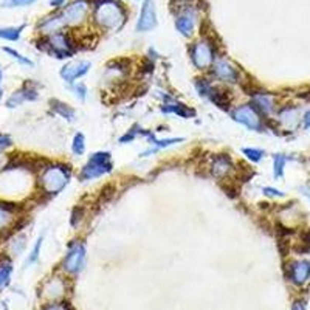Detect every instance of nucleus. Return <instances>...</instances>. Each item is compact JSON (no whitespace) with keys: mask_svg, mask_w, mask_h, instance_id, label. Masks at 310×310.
<instances>
[{"mask_svg":"<svg viewBox=\"0 0 310 310\" xmlns=\"http://www.w3.org/2000/svg\"><path fill=\"white\" fill-rule=\"evenodd\" d=\"M90 4L95 8L93 19L98 27L107 31H117L124 25L127 13L117 0H90Z\"/></svg>","mask_w":310,"mask_h":310,"instance_id":"1","label":"nucleus"},{"mask_svg":"<svg viewBox=\"0 0 310 310\" xmlns=\"http://www.w3.org/2000/svg\"><path fill=\"white\" fill-rule=\"evenodd\" d=\"M70 177H71V172H70L68 166L50 165V166L42 169L41 177H39V183H41V188L45 194L54 196V194H59L67 186Z\"/></svg>","mask_w":310,"mask_h":310,"instance_id":"2","label":"nucleus"},{"mask_svg":"<svg viewBox=\"0 0 310 310\" xmlns=\"http://www.w3.org/2000/svg\"><path fill=\"white\" fill-rule=\"evenodd\" d=\"M39 48L48 51L50 54L64 59V57H71L74 53V42L71 36L65 31H57L48 36L44 41V45H39Z\"/></svg>","mask_w":310,"mask_h":310,"instance_id":"3","label":"nucleus"},{"mask_svg":"<svg viewBox=\"0 0 310 310\" xmlns=\"http://www.w3.org/2000/svg\"><path fill=\"white\" fill-rule=\"evenodd\" d=\"M112 157L109 152H95L92 157L89 159L87 165L83 168L80 179L83 182L86 180H93L101 176H106L112 171Z\"/></svg>","mask_w":310,"mask_h":310,"instance_id":"4","label":"nucleus"},{"mask_svg":"<svg viewBox=\"0 0 310 310\" xmlns=\"http://www.w3.org/2000/svg\"><path fill=\"white\" fill-rule=\"evenodd\" d=\"M189 54H191L192 64L199 70H206V68L212 67V64L216 62L214 45L209 41H206V39H202V41L192 44V47L189 50Z\"/></svg>","mask_w":310,"mask_h":310,"instance_id":"5","label":"nucleus"},{"mask_svg":"<svg viewBox=\"0 0 310 310\" xmlns=\"http://www.w3.org/2000/svg\"><path fill=\"white\" fill-rule=\"evenodd\" d=\"M84 264H86V245L83 242L71 244L62 262L64 272L70 275H76L84 268Z\"/></svg>","mask_w":310,"mask_h":310,"instance_id":"6","label":"nucleus"},{"mask_svg":"<svg viewBox=\"0 0 310 310\" xmlns=\"http://www.w3.org/2000/svg\"><path fill=\"white\" fill-rule=\"evenodd\" d=\"M231 117L235 118V121L244 124L245 127H248L251 130L261 132L264 129V121H262L259 112L251 104H244V106L236 107L235 110H232Z\"/></svg>","mask_w":310,"mask_h":310,"instance_id":"7","label":"nucleus"},{"mask_svg":"<svg viewBox=\"0 0 310 310\" xmlns=\"http://www.w3.org/2000/svg\"><path fill=\"white\" fill-rule=\"evenodd\" d=\"M89 13V2L87 0H74L68 7L64 8L61 13L62 21L65 25H80Z\"/></svg>","mask_w":310,"mask_h":310,"instance_id":"8","label":"nucleus"},{"mask_svg":"<svg viewBox=\"0 0 310 310\" xmlns=\"http://www.w3.org/2000/svg\"><path fill=\"white\" fill-rule=\"evenodd\" d=\"M212 73L217 80L223 83H231V84L239 83V70L226 59H216V62L212 64Z\"/></svg>","mask_w":310,"mask_h":310,"instance_id":"9","label":"nucleus"},{"mask_svg":"<svg viewBox=\"0 0 310 310\" xmlns=\"http://www.w3.org/2000/svg\"><path fill=\"white\" fill-rule=\"evenodd\" d=\"M90 67H92V64L89 61H74V62H70V64L64 65L61 68V78H62L64 81H67V83L71 84V83H74L78 80V78L84 76L89 71Z\"/></svg>","mask_w":310,"mask_h":310,"instance_id":"10","label":"nucleus"},{"mask_svg":"<svg viewBox=\"0 0 310 310\" xmlns=\"http://www.w3.org/2000/svg\"><path fill=\"white\" fill-rule=\"evenodd\" d=\"M157 25V13H155L153 0H144L140 19L137 22V31H149Z\"/></svg>","mask_w":310,"mask_h":310,"instance_id":"11","label":"nucleus"},{"mask_svg":"<svg viewBox=\"0 0 310 310\" xmlns=\"http://www.w3.org/2000/svg\"><path fill=\"white\" fill-rule=\"evenodd\" d=\"M209 171L212 174V177L216 179H225L228 177L232 171H235V165H232L231 159L225 153H217L212 157L211 163H209Z\"/></svg>","mask_w":310,"mask_h":310,"instance_id":"12","label":"nucleus"},{"mask_svg":"<svg viewBox=\"0 0 310 310\" xmlns=\"http://www.w3.org/2000/svg\"><path fill=\"white\" fill-rule=\"evenodd\" d=\"M251 106L259 112L261 117H268L275 112V96L267 92H258L251 95Z\"/></svg>","mask_w":310,"mask_h":310,"instance_id":"13","label":"nucleus"},{"mask_svg":"<svg viewBox=\"0 0 310 310\" xmlns=\"http://www.w3.org/2000/svg\"><path fill=\"white\" fill-rule=\"evenodd\" d=\"M288 278L296 285L305 284L308 281V278H310V262L305 261V259L295 261L288 268Z\"/></svg>","mask_w":310,"mask_h":310,"instance_id":"14","label":"nucleus"},{"mask_svg":"<svg viewBox=\"0 0 310 310\" xmlns=\"http://www.w3.org/2000/svg\"><path fill=\"white\" fill-rule=\"evenodd\" d=\"M194 25H196V13H194V10H186L176 21V27L180 31V34H183V36H191L192 31H194Z\"/></svg>","mask_w":310,"mask_h":310,"instance_id":"15","label":"nucleus"},{"mask_svg":"<svg viewBox=\"0 0 310 310\" xmlns=\"http://www.w3.org/2000/svg\"><path fill=\"white\" fill-rule=\"evenodd\" d=\"M278 121L287 127V129H295L298 126V123L301 121L299 118V110L296 107H284L278 112Z\"/></svg>","mask_w":310,"mask_h":310,"instance_id":"16","label":"nucleus"},{"mask_svg":"<svg viewBox=\"0 0 310 310\" xmlns=\"http://www.w3.org/2000/svg\"><path fill=\"white\" fill-rule=\"evenodd\" d=\"M162 112H165V113H177V115L182 117V118H188L189 115H194L192 110H189L186 106H183V104H180V103H176L174 100L166 101V103L163 104V107H162Z\"/></svg>","mask_w":310,"mask_h":310,"instance_id":"17","label":"nucleus"},{"mask_svg":"<svg viewBox=\"0 0 310 310\" xmlns=\"http://www.w3.org/2000/svg\"><path fill=\"white\" fill-rule=\"evenodd\" d=\"M65 27L64 21H62V16L61 14H56V16H50L47 17L42 24H41V28L45 31V33H57L61 31V28Z\"/></svg>","mask_w":310,"mask_h":310,"instance_id":"18","label":"nucleus"},{"mask_svg":"<svg viewBox=\"0 0 310 310\" xmlns=\"http://www.w3.org/2000/svg\"><path fill=\"white\" fill-rule=\"evenodd\" d=\"M51 109H53L57 115H61L62 118H65V120H68V121H73V120H74V110H73L70 106L64 104L62 101H57V100L51 101Z\"/></svg>","mask_w":310,"mask_h":310,"instance_id":"19","label":"nucleus"},{"mask_svg":"<svg viewBox=\"0 0 310 310\" xmlns=\"http://www.w3.org/2000/svg\"><path fill=\"white\" fill-rule=\"evenodd\" d=\"M13 273V265L10 262H2L0 264V290L5 288L10 282Z\"/></svg>","mask_w":310,"mask_h":310,"instance_id":"20","label":"nucleus"},{"mask_svg":"<svg viewBox=\"0 0 310 310\" xmlns=\"http://www.w3.org/2000/svg\"><path fill=\"white\" fill-rule=\"evenodd\" d=\"M285 163H287V157H284V155H281V153L275 155V159H273V174H275L276 179L284 177Z\"/></svg>","mask_w":310,"mask_h":310,"instance_id":"21","label":"nucleus"},{"mask_svg":"<svg viewBox=\"0 0 310 310\" xmlns=\"http://www.w3.org/2000/svg\"><path fill=\"white\" fill-rule=\"evenodd\" d=\"M71 150L73 153L76 155H83L84 150H86V140H84V135L83 133H76L74 138H73V144H71Z\"/></svg>","mask_w":310,"mask_h":310,"instance_id":"22","label":"nucleus"},{"mask_svg":"<svg viewBox=\"0 0 310 310\" xmlns=\"http://www.w3.org/2000/svg\"><path fill=\"white\" fill-rule=\"evenodd\" d=\"M22 30H24V25H21L17 28H2L0 30V37L7 39V41H17Z\"/></svg>","mask_w":310,"mask_h":310,"instance_id":"23","label":"nucleus"},{"mask_svg":"<svg viewBox=\"0 0 310 310\" xmlns=\"http://www.w3.org/2000/svg\"><path fill=\"white\" fill-rule=\"evenodd\" d=\"M242 152H244V155L248 159V160H251L253 163H258V162H261L262 159H264V150H261V149H255V147H245V149H242Z\"/></svg>","mask_w":310,"mask_h":310,"instance_id":"24","label":"nucleus"},{"mask_svg":"<svg viewBox=\"0 0 310 310\" xmlns=\"http://www.w3.org/2000/svg\"><path fill=\"white\" fill-rule=\"evenodd\" d=\"M11 219H13L11 209L5 205H0V229L7 228L11 223Z\"/></svg>","mask_w":310,"mask_h":310,"instance_id":"25","label":"nucleus"},{"mask_svg":"<svg viewBox=\"0 0 310 310\" xmlns=\"http://www.w3.org/2000/svg\"><path fill=\"white\" fill-rule=\"evenodd\" d=\"M196 89H197V92H199L200 96H206L208 98L209 92L212 89V84L208 80H197L196 81Z\"/></svg>","mask_w":310,"mask_h":310,"instance_id":"26","label":"nucleus"},{"mask_svg":"<svg viewBox=\"0 0 310 310\" xmlns=\"http://www.w3.org/2000/svg\"><path fill=\"white\" fill-rule=\"evenodd\" d=\"M36 0H4L5 8H13V7H27L34 4Z\"/></svg>","mask_w":310,"mask_h":310,"instance_id":"27","label":"nucleus"},{"mask_svg":"<svg viewBox=\"0 0 310 310\" xmlns=\"http://www.w3.org/2000/svg\"><path fill=\"white\" fill-rule=\"evenodd\" d=\"M5 51H7V53H10V54H11V56H13L14 59H17V61H19L21 64H24V65H28V67H33V62H31V61H30L28 57H24L22 54H19V53H17L16 50H11V48H5Z\"/></svg>","mask_w":310,"mask_h":310,"instance_id":"28","label":"nucleus"},{"mask_svg":"<svg viewBox=\"0 0 310 310\" xmlns=\"http://www.w3.org/2000/svg\"><path fill=\"white\" fill-rule=\"evenodd\" d=\"M73 92H74V96L80 98L81 101H84L86 96H87V89H86L84 84H74L73 86Z\"/></svg>","mask_w":310,"mask_h":310,"instance_id":"29","label":"nucleus"},{"mask_svg":"<svg viewBox=\"0 0 310 310\" xmlns=\"http://www.w3.org/2000/svg\"><path fill=\"white\" fill-rule=\"evenodd\" d=\"M13 144V140L7 133H0V150H4Z\"/></svg>","mask_w":310,"mask_h":310,"instance_id":"30","label":"nucleus"},{"mask_svg":"<svg viewBox=\"0 0 310 310\" xmlns=\"http://www.w3.org/2000/svg\"><path fill=\"white\" fill-rule=\"evenodd\" d=\"M262 191H264V194H265V196H270V197H284V192H282V191L275 189V188H270V186L264 188Z\"/></svg>","mask_w":310,"mask_h":310,"instance_id":"31","label":"nucleus"},{"mask_svg":"<svg viewBox=\"0 0 310 310\" xmlns=\"http://www.w3.org/2000/svg\"><path fill=\"white\" fill-rule=\"evenodd\" d=\"M140 130H141V129H140ZM138 133H140V132H137L135 129H130V130H129V132L124 135V137H121V138H120V141H121V143H126V141H127V143H130L132 140H135V137H137Z\"/></svg>","mask_w":310,"mask_h":310,"instance_id":"32","label":"nucleus"},{"mask_svg":"<svg viewBox=\"0 0 310 310\" xmlns=\"http://www.w3.org/2000/svg\"><path fill=\"white\" fill-rule=\"evenodd\" d=\"M41 245H42V238L37 241V244L34 245V248H33V253H31V256H30V262H34L37 258H39V250H41Z\"/></svg>","mask_w":310,"mask_h":310,"instance_id":"33","label":"nucleus"},{"mask_svg":"<svg viewBox=\"0 0 310 310\" xmlns=\"http://www.w3.org/2000/svg\"><path fill=\"white\" fill-rule=\"evenodd\" d=\"M45 310H70V308H68L67 302H61V304H51Z\"/></svg>","mask_w":310,"mask_h":310,"instance_id":"34","label":"nucleus"},{"mask_svg":"<svg viewBox=\"0 0 310 310\" xmlns=\"http://www.w3.org/2000/svg\"><path fill=\"white\" fill-rule=\"evenodd\" d=\"M302 126L305 127V129H310V109L304 113V117H302Z\"/></svg>","mask_w":310,"mask_h":310,"instance_id":"35","label":"nucleus"},{"mask_svg":"<svg viewBox=\"0 0 310 310\" xmlns=\"http://www.w3.org/2000/svg\"><path fill=\"white\" fill-rule=\"evenodd\" d=\"M65 4V0H50V5L53 8H61Z\"/></svg>","mask_w":310,"mask_h":310,"instance_id":"36","label":"nucleus"},{"mask_svg":"<svg viewBox=\"0 0 310 310\" xmlns=\"http://www.w3.org/2000/svg\"><path fill=\"white\" fill-rule=\"evenodd\" d=\"M292 310H305V307H304V304L302 302H295L293 305H292Z\"/></svg>","mask_w":310,"mask_h":310,"instance_id":"37","label":"nucleus"},{"mask_svg":"<svg viewBox=\"0 0 310 310\" xmlns=\"http://www.w3.org/2000/svg\"><path fill=\"white\" fill-rule=\"evenodd\" d=\"M302 191H304V196H307L308 200H310V191H308V189H304V188H302Z\"/></svg>","mask_w":310,"mask_h":310,"instance_id":"38","label":"nucleus"},{"mask_svg":"<svg viewBox=\"0 0 310 310\" xmlns=\"http://www.w3.org/2000/svg\"><path fill=\"white\" fill-rule=\"evenodd\" d=\"M0 83H2V70H0ZM0 98H2V87H0Z\"/></svg>","mask_w":310,"mask_h":310,"instance_id":"39","label":"nucleus"}]
</instances>
